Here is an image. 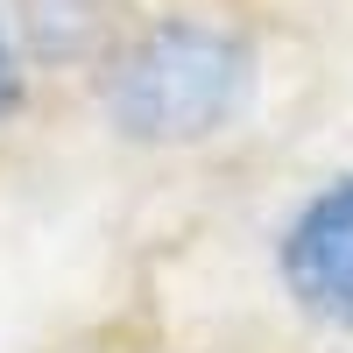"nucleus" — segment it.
<instances>
[{"instance_id":"obj_1","label":"nucleus","mask_w":353,"mask_h":353,"mask_svg":"<svg viewBox=\"0 0 353 353\" xmlns=\"http://www.w3.org/2000/svg\"><path fill=\"white\" fill-rule=\"evenodd\" d=\"M254 92V50L212 21H156L106 78V113L128 141H205Z\"/></svg>"},{"instance_id":"obj_2","label":"nucleus","mask_w":353,"mask_h":353,"mask_svg":"<svg viewBox=\"0 0 353 353\" xmlns=\"http://www.w3.org/2000/svg\"><path fill=\"white\" fill-rule=\"evenodd\" d=\"M283 283L311 318L353 325V176L325 184L283 233Z\"/></svg>"},{"instance_id":"obj_3","label":"nucleus","mask_w":353,"mask_h":353,"mask_svg":"<svg viewBox=\"0 0 353 353\" xmlns=\"http://www.w3.org/2000/svg\"><path fill=\"white\" fill-rule=\"evenodd\" d=\"M21 28L36 57H85L99 36H106V0H21Z\"/></svg>"},{"instance_id":"obj_4","label":"nucleus","mask_w":353,"mask_h":353,"mask_svg":"<svg viewBox=\"0 0 353 353\" xmlns=\"http://www.w3.org/2000/svg\"><path fill=\"white\" fill-rule=\"evenodd\" d=\"M14 106V50H8V28H0V113Z\"/></svg>"}]
</instances>
